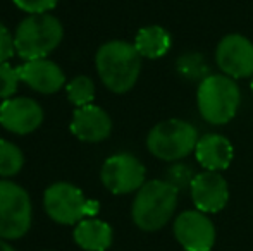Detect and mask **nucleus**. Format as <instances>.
<instances>
[{
    "instance_id": "obj_1",
    "label": "nucleus",
    "mask_w": 253,
    "mask_h": 251,
    "mask_svg": "<svg viewBox=\"0 0 253 251\" xmlns=\"http://www.w3.org/2000/svg\"><path fill=\"white\" fill-rule=\"evenodd\" d=\"M98 77L112 93H126L136 84L141 72V55L124 40L103 43L95 55Z\"/></svg>"
},
{
    "instance_id": "obj_2",
    "label": "nucleus",
    "mask_w": 253,
    "mask_h": 251,
    "mask_svg": "<svg viewBox=\"0 0 253 251\" xmlns=\"http://www.w3.org/2000/svg\"><path fill=\"white\" fill-rule=\"evenodd\" d=\"M177 191L167 181H148L138 189L131 207L133 222L141 231H159L169 222L177 205Z\"/></svg>"
},
{
    "instance_id": "obj_3",
    "label": "nucleus",
    "mask_w": 253,
    "mask_h": 251,
    "mask_svg": "<svg viewBox=\"0 0 253 251\" xmlns=\"http://www.w3.org/2000/svg\"><path fill=\"white\" fill-rule=\"evenodd\" d=\"M64 38L62 23L52 14H33L24 17L16 28V52L24 61L47 59Z\"/></svg>"
},
{
    "instance_id": "obj_4",
    "label": "nucleus",
    "mask_w": 253,
    "mask_h": 251,
    "mask_svg": "<svg viewBox=\"0 0 253 251\" xmlns=\"http://www.w3.org/2000/svg\"><path fill=\"white\" fill-rule=\"evenodd\" d=\"M240 98V88L233 77L226 74L207 76L198 86V110L210 124H227L236 115Z\"/></svg>"
},
{
    "instance_id": "obj_5",
    "label": "nucleus",
    "mask_w": 253,
    "mask_h": 251,
    "mask_svg": "<svg viewBox=\"0 0 253 251\" xmlns=\"http://www.w3.org/2000/svg\"><path fill=\"white\" fill-rule=\"evenodd\" d=\"M43 207L47 215L57 224L74 225L84 218H91L98 214L100 205L95 200H88L83 191L71 182H55L43 193Z\"/></svg>"
},
{
    "instance_id": "obj_6",
    "label": "nucleus",
    "mask_w": 253,
    "mask_h": 251,
    "mask_svg": "<svg viewBox=\"0 0 253 251\" xmlns=\"http://www.w3.org/2000/svg\"><path fill=\"white\" fill-rule=\"evenodd\" d=\"M198 140L200 138L193 124L181 119H169L152 127L147 136V146L153 157L176 162L195 151Z\"/></svg>"
},
{
    "instance_id": "obj_7",
    "label": "nucleus",
    "mask_w": 253,
    "mask_h": 251,
    "mask_svg": "<svg viewBox=\"0 0 253 251\" xmlns=\"http://www.w3.org/2000/svg\"><path fill=\"white\" fill-rule=\"evenodd\" d=\"M33 205L28 191L0 179V239H19L30 231Z\"/></svg>"
},
{
    "instance_id": "obj_8",
    "label": "nucleus",
    "mask_w": 253,
    "mask_h": 251,
    "mask_svg": "<svg viewBox=\"0 0 253 251\" xmlns=\"http://www.w3.org/2000/svg\"><path fill=\"white\" fill-rule=\"evenodd\" d=\"M100 179L110 193L127 194L145 184V167L134 155L117 153L103 162Z\"/></svg>"
},
{
    "instance_id": "obj_9",
    "label": "nucleus",
    "mask_w": 253,
    "mask_h": 251,
    "mask_svg": "<svg viewBox=\"0 0 253 251\" xmlns=\"http://www.w3.org/2000/svg\"><path fill=\"white\" fill-rule=\"evenodd\" d=\"M43 108L30 97H12L0 105V126L12 134H31L43 122Z\"/></svg>"
},
{
    "instance_id": "obj_10",
    "label": "nucleus",
    "mask_w": 253,
    "mask_h": 251,
    "mask_svg": "<svg viewBox=\"0 0 253 251\" xmlns=\"http://www.w3.org/2000/svg\"><path fill=\"white\" fill-rule=\"evenodd\" d=\"M217 66L233 79L253 76V43L243 35H227L215 50Z\"/></svg>"
},
{
    "instance_id": "obj_11",
    "label": "nucleus",
    "mask_w": 253,
    "mask_h": 251,
    "mask_svg": "<svg viewBox=\"0 0 253 251\" xmlns=\"http://www.w3.org/2000/svg\"><path fill=\"white\" fill-rule=\"evenodd\" d=\"M174 236L186 251H210L215 243V227L203 212L188 210L174 222Z\"/></svg>"
},
{
    "instance_id": "obj_12",
    "label": "nucleus",
    "mask_w": 253,
    "mask_h": 251,
    "mask_svg": "<svg viewBox=\"0 0 253 251\" xmlns=\"http://www.w3.org/2000/svg\"><path fill=\"white\" fill-rule=\"evenodd\" d=\"M191 198L197 205V210L203 214H215L227 205L229 188L227 182L219 172L205 171L195 176L191 182Z\"/></svg>"
},
{
    "instance_id": "obj_13",
    "label": "nucleus",
    "mask_w": 253,
    "mask_h": 251,
    "mask_svg": "<svg viewBox=\"0 0 253 251\" xmlns=\"http://www.w3.org/2000/svg\"><path fill=\"white\" fill-rule=\"evenodd\" d=\"M17 69H19L21 81L33 91H38L42 95L57 93L66 86L64 71L59 67V64L48 61V59L26 61Z\"/></svg>"
},
{
    "instance_id": "obj_14",
    "label": "nucleus",
    "mask_w": 253,
    "mask_h": 251,
    "mask_svg": "<svg viewBox=\"0 0 253 251\" xmlns=\"http://www.w3.org/2000/svg\"><path fill=\"white\" fill-rule=\"evenodd\" d=\"M112 121L109 114L97 105H86L74 110L71 119V133L84 143H98L110 136Z\"/></svg>"
},
{
    "instance_id": "obj_15",
    "label": "nucleus",
    "mask_w": 253,
    "mask_h": 251,
    "mask_svg": "<svg viewBox=\"0 0 253 251\" xmlns=\"http://www.w3.org/2000/svg\"><path fill=\"white\" fill-rule=\"evenodd\" d=\"M197 160L205 171L219 172L229 167L233 160V144L220 134H205L198 140L197 148Z\"/></svg>"
},
{
    "instance_id": "obj_16",
    "label": "nucleus",
    "mask_w": 253,
    "mask_h": 251,
    "mask_svg": "<svg viewBox=\"0 0 253 251\" xmlns=\"http://www.w3.org/2000/svg\"><path fill=\"white\" fill-rule=\"evenodd\" d=\"M74 241L86 251H105L112 245V227L98 218H84L74 227Z\"/></svg>"
},
{
    "instance_id": "obj_17",
    "label": "nucleus",
    "mask_w": 253,
    "mask_h": 251,
    "mask_svg": "<svg viewBox=\"0 0 253 251\" xmlns=\"http://www.w3.org/2000/svg\"><path fill=\"white\" fill-rule=\"evenodd\" d=\"M134 48L145 59H160L170 48V35L162 26H147L138 31Z\"/></svg>"
},
{
    "instance_id": "obj_18",
    "label": "nucleus",
    "mask_w": 253,
    "mask_h": 251,
    "mask_svg": "<svg viewBox=\"0 0 253 251\" xmlns=\"http://www.w3.org/2000/svg\"><path fill=\"white\" fill-rule=\"evenodd\" d=\"M67 100L76 108L91 105L95 98V84L91 77L88 76H76L66 84Z\"/></svg>"
},
{
    "instance_id": "obj_19",
    "label": "nucleus",
    "mask_w": 253,
    "mask_h": 251,
    "mask_svg": "<svg viewBox=\"0 0 253 251\" xmlns=\"http://www.w3.org/2000/svg\"><path fill=\"white\" fill-rule=\"evenodd\" d=\"M24 165V153L17 144L0 140V178H12L19 174Z\"/></svg>"
},
{
    "instance_id": "obj_20",
    "label": "nucleus",
    "mask_w": 253,
    "mask_h": 251,
    "mask_svg": "<svg viewBox=\"0 0 253 251\" xmlns=\"http://www.w3.org/2000/svg\"><path fill=\"white\" fill-rule=\"evenodd\" d=\"M21 83L19 69L12 67L9 62L0 64V98L9 100L16 95L17 86Z\"/></svg>"
},
{
    "instance_id": "obj_21",
    "label": "nucleus",
    "mask_w": 253,
    "mask_h": 251,
    "mask_svg": "<svg viewBox=\"0 0 253 251\" xmlns=\"http://www.w3.org/2000/svg\"><path fill=\"white\" fill-rule=\"evenodd\" d=\"M195 179V174L191 171V167L184 164H177V165H172V167L167 171V179L166 181L169 182L170 186H174L177 191L181 189H188L191 188V182Z\"/></svg>"
},
{
    "instance_id": "obj_22",
    "label": "nucleus",
    "mask_w": 253,
    "mask_h": 251,
    "mask_svg": "<svg viewBox=\"0 0 253 251\" xmlns=\"http://www.w3.org/2000/svg\"><path fill=\"white\" fill-rule=\"evenodd\" d=\"M12 2L16 3L17 9L33 16V14H47L57 5L59 0H12Z\"/></svg>"
},
{
    "instance_id": "obj_23",
    "label": "nucleus",
    "mask_w": 253,
    "mask_h": 251,
    "mask_svg": "<svg viewBox=\"0 0 253 251\" xmlns=\"http://www.w3.org/2000/svg\"><path fill=\"white\" fill-rule=\"evenodd\" d=\"M14 54H17L14 35H10V31L7 30L5 24L0 23V64L12 59Z\"/></svg>"
},
{
    "instance_id": "obj_24",
    "label": "nucleus",
    "mask_w": 253,
    "mask_h": 251,
    "mask_svg": "<svg viewBox=\"0 0 253 251\" xmlns=\"http://www.w3.org/2000/svg\"><path fill=\"white\" fill-rule=\"evenodd\" d=\"M0 251H16V250H14L12 246H10L7 241H3V239H0Z\"/></svg>"
},
{
    "instance_id": "obj_25",
    "label": "nucleus",
    "mask_w": 253,
    "mask_h": 251,
    "mask_svg": "<svg viewBox=\"0 0 253 251\" xmlns=\"http://www.w3.org/2000/svg\"><path fill=\"white\" fill-rule=\"evenodd\" d=\"M252 91H253V79H252Z\"/></svg>"
}]
</instances>
